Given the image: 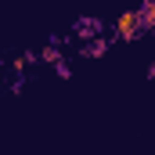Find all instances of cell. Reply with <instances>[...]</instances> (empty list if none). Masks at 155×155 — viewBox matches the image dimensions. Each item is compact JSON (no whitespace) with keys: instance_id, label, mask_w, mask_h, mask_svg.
<instances>
[{"instance_id":"cell-1","label":"cell","mask_w":155,"mask_h":155,"mask_svg":"<svg viewBox=\"0 0 155 155\" xmlns=\"http://www.w3.org/2000/svg\"><path fill=\"white\" fill-rule=\"evenodd\" d=\"M137 29H141V11H126V15L116 22V36L119 40H134Z\"/></svg>"},{"instance_id":"cell-2","label":"cell","mask_w":155,"mask_h":155,"mask_svg":"<svg viewBox=\"0 0 155 155\" xmlns=\"http://www.w3.org/2000/svg\"><path fill=\"white\" fill-rule=\"evenodd\" d=\"M152 25H155V0H148L141 7V29H152Z\"/></svg>"}]
</instances>
